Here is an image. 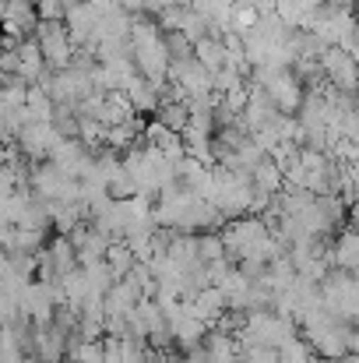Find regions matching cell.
<instances>
[{
  "label": "cell",
  "mask_w": 359,
  "mask_h": 363,
  "mask_svg": "<svg viewBox=\"0 0 359 363\" xmlns=\"http://www.w3.org/2000/svg\"><path fill=\"white\" fill-rule=\"evenodd\" d=\"M169 85H180L187 92V99L190 96H208V92H215V74L198 60H173Z\"/></svg>",
  "instance_id": "obj_7"
},
{
  "label": "cell",
  "mask_w": 359,
  "mask_h": 363,
  "mask_svg": "<svg viewBox=\"0 0 359 363\" xmlns=\"http://www.w3.org/2000/svg\"><path fill=\"white\" fill-rule=\"evenodd\" d=\"M35 39H39V46H42V57H46V67H50V71H67V67L74 64L78 46H74L67 25H60V21H42L39 32H35Z\"/></svg>",
  "instance_id": "obj_3"
},
{
  "label": "cell",
  "mask_w": 359,
  "mask_h": 363,
  "mask_svg": "<svg viewBox=\"0 0 359 363\" xmlns=\"http://www.w3.org/2000/svg\"><path fill=\"white\" fill-rule=\"evenodd\" d=\"M159 121L166 123L169 130L183 134V130H187V123H190V106H187V103H173V99H162Z\"/></svg>",
  "instance_id": "obj_23"
},
{
  "label": "cell",
  "mask_w": 359,
  "mask_h": 363,
  "mask_svg": "<svg viewBox=\"0 0 359 363\" xmlns=\"http://www.w3.org/2000/svg\"><path fill=\"white\" fill-rule=\"evenodd\" d=\"M331 264H335L338 272L359 275V233L356 230H346L338 240L331 243Z\"/></svg>",
  "instance_id": "obj_18"
},
{
  "label": "cell",
  "mask_w": 359,
  "mask_h": 363,
  "mask_svg": "<svg viewBox=\"0 0 359 363\" xmlns=\"http://www.w3.org/2000/svg\"><path fill=\"white\" fill-rule=\"evenodd\" d=\"M257 25H261V14H257V7H250V4H239V0H237L233 32H237V35H246V32H253Z\"/></svg>",
  "instance_id": "obj_26"
},
{
  "label": "cell",
  "mask_w": 359,
  "mask_h": 363,
  "mask_svg": "<svg viewBox=\"0 0 359 363\" xmlns=\"http://www.w3.org/2000/svg\"><path fill=\"white\" fill-rule=\"evenodd\" d=\"M353 4H359V0H331V7H346V11H349Z\"/></svg>",
  "instance_id": "obj_31"
},
{
  "label": "cell",
  "mask_w": 359,
  "mask_h": 363,
  "mask_svg": "<svg viewBox=\"0 0 359 363\" xmlns=\"http://www.w3.org/2000/svg\"><path fill=\"white\" fill-rule=\"evenodd\" d=\"M226 257H233V254H229V247L222 240V233H201V261L205 264H219Z\"/></svg>",
  "instance_id": "obj_25"
},
{
  "label": "cell",
  "mask_w": 359,
  "mask_h": 363,
  "mask_svg": "<svg viewBox=\"0 0 359 363\" xmlns=\"http://www.w3.org/2000/svg\"><path fill=\"white\" fill-rule=\"evenodd\" d=\"M60 141H64V134L57 130V123H42V121H28L21 127V134H18V152L25 155V162L32 159V162H46V159H53V152L60 148Z\"/></svg>",
  "instance_id": "obj_4"
},
{
  "label": "cell",
  "mask_w": 359,
  "mask_h": 363,
  "mask_svg": "<svg viewBox=\"0 0 359 363\" xmlns=\"http://www.w3.org/2000/svg\"><path fill=\"white\" fill-rule=\"evenodd\" d=\"M300 321L289 318V314H278V311H250L246 314V325L239 332V346H268V350H282L289 346L292 339H300Z\"/></svg>",
  "instance_id": "obj_1"
},
{
  "label": "cell",
  "mask_w": 359,
  "mask_h": 363,
  "mask_svg": "<svg viewBox=\"0 0 359 363\" xmlns=\"http://www.w3.org/2000/svg\"><path fill=\"white\" fill-rule=\"evenodd\" d=\"M317 363H359V357H353V353H349V357H342V360H317Z\"/></svg>",
  "instance_id": "obj_30"
},
{
  "label": "cell",
  "mask_w": 359,
  "mask_h": 363,
  "mask_svg": "<svg viewBox=\"0 0 359 363\" xmlns=\"http://www.w3.org/2000/svg\"><path fill=\"white\" fill-rule=\"evenodd\" d=\"M253 187L257 191H264V194H271V198H278L282 191H285V169L278 166V162H271V159H264L257 169H253Z\"/></svg>",
  "instance_id": "obj_20"
},
{
  "label": "cell",
  "mask_w": 359,
  "mask_h": 363,
  "mask_svg": "<svg viewBox=\"0 0 359 363\" xmlns=\"http://www.w3.org/2000/svg\"><path fill=\"white\" fill-rule=\"evenodd\" d=\"M239 85H246V78L239 74L237 67H229V64H226V67L215 74V92H219V96H229V92H237Z\"/></svg>",
  "instance_id": "obj_28"
},
{
  "label": "cell",
  "mask_w": 359,
  "mask_h": 363,
  "mask_svg": "<svg viewBox=\"0 0 359 363\" xmlns=\"http://www.w3.org/2000/svg\"><path fill=\"white\" fill-rule=\"evenodd\" d=\"M166 46H169V57L173 60H194V43L183 32H169L166 35Z\"/></svg>",
  "instance_id": "obj_27"
},
{
  "label": "cell",
  "mask_w": 359,
  "mask_h": 363,
  "mask_svg": "<svg viewBox=\"0 0 359 363\" xmlns=\"http://www.w3.org/2000/svg\"><path fill=\"white\" fill-rule=\"evenodd\" d=\"M169 328H173V342H176L183 353H194V350H201V346H205V339L212 335V332H208V325L187 311V303H183V311H180V314L169 321Z\"/></svg>",
  "instance_id": "obj_9"
},
{
  "label": "cell",
  "mask_w": 359,
  "mask_h": 363,
  "mask_svg": "<svg viewBox=\"0 0 359 363\" xmlns=\"http://www.w3.org/2000/svg\"><path fill=\"white\" fill-rule=\"evenodd\" d=\"M187 311H190L194 318H201L208 328H215V325L222 321V314L229 311V300H226V293H222L219 286H208V289H201V293L187 303Z\"/></svg>",
  "instance_id": "obj_10"
},
{
  "label": "cell",
  "mask_w": 359,
  "mask_h": 363,
  "mask_svg": "<svg viewBox=\"0 0 359 363\" xmlns=\"http://www.w3.org/2000/svg\"><path fill=\"white\" fill-rule=\"evenodd\" d=\"M60 282H64V293H67V307H74L78 314H85V307H89L92 300H106L103 293H96V286L89 282V272H85V268L67 272Z\"/></svg>",
  "instance_id": "obj_11"
},
{
  "label": "cell",
  "mask_w": 359,
  "mask_h": 363,
  "mask_svg": "<svg viewBox=\"0 0 359 363\" xmlns=\"http://www.w3.org/2000/svg\"><path fill=\"white\" fill-rule=\"evenodd\" d=\"M356 25L359 18L353 11H346V7H321V14L314 18V25L307 28L324 50L328 46H349V39L356 35Z\"/></svg>",
  "instance_id": "obj_2"
},
{
  "label": "cell",
  "mask_w": 359,
  "mask_h": 363,
  "mask_svg": "<svg viewBox=\"0 0 359 363\" xmlns=\"http://www.w3.org/2000/svg\"><path fill=\"white\" fill-rule=\"evenodd\" d=\"M46 254H50V264L57 268L60 279H64L67 272L81 268V261H78V247L71 243V237H53V240L46 243Z\"/></svg>",
  "instance_id": "obj_19"
},
{
  "label": "cell",
  "mask_w": 359,
  "mask_h": 363,
  "mask_svg": "<svg viewBox=\"0 0 359 363\" xmlns=\"http://www.w3.org/2000/svg\"><path fill=\"white\" fill-rule=\"evenodd\" d=\"M127 99H130V106H134V113H137V117L162 110V89H159V85H152L148 78H137V82H130V89H127Z\"/></svg>",
  "instance_id": "obj_17"
},
{
  "label": "cell",
  "mask_w": 359,
  "mask_h": 363,
  "mask_svg": "<svg viewBox=\"0 0 359 363\" xmlns=\"http://www.w3.org/2000/svg\"><path fill=\"white\" fill-rule=\"evenodd\" d=\"M67 360L71 363H106V342H85V339L71 335Z\"/></svg>",
  "instance_id": "obj_21"
},
{
  "label": "cell",
  "mask_w": 359,
  "mask_h": 363,
  "mask_svg": "<svg viewBox=\"0 0 359 363\" xmlns=\"http://www.w3.org/2000/svg\"><path fill=\"white\" fill-rule=\"evenodd\" d=\"M144 145H152V148H159L162 155H169L173 162H180L183 155H187V145H183V134H176V130H169L162 121H152L144 127Z\"/></svg>",
  "instance_id": "obj_13"
},
{
  "label": "cell",
  "mask_w": 359,
  "mask_h": 363,
  "mask_svg": "<svg viewBox=\"0 0 359 363\" xmlns=\"http://www.w3.org/2000/svg\"><path fill=\"white\" fill-rule=\"evenodd\" d=\"M324 0H278V18L292 28V32H307L314 25V18L321 14Z\"/></svg>",
  "instance_id": "obj_12"
},
{
  "label": "cell",
  "mask_w": 359,
  "mask_h": 363,
  "mask_svg": "<svg viewBox=\"0 0 359 363\" xmlns=\"http://www.w3.org/2000/svg\"><path fill=\"white\" fill-rule=\"evenodd\" d=\"M46 71H50V67H46V57H42L39 39H25V43L18 46V78L28 82V85H39Z\"/></svg>",
  "instance_id": "obj_14"
},
{
  "label": "cell",
  "mask_w": 359,
  "mask_h": 363,
  "mask_svg": "<svg viewBox=\"0 0 359 363\" xmlns=\"http://www.w3.org/2000/svg\"><path fill=\"white\" fill-rule=\"evenodd\" d=\"M321 67H324V82L346 96H356L359 92V60L342 50V46H328L321 53Z\"/></svg>",
  "instance_id": "obj_5"
},
{
  "label": "cell",
  "mask_w": 359,
  "mask_h": 363,
  "mask_svg": "<svg viewBox=\"0 0 359 363\" xmlns=\"http://www.w3.org/2000/svg\"><path fill=\"white\" fill-rule=\"evenodd\" d=\"M278 363H317V353H314V346L300 335V339H292L289 346L278 350Z\"/></svg>",
  "instance_id": "obj_24"
},
{
  "label": "cell",
  "mask_w": 359,
  "mask_h": 363,
  "mask_svg": "<svg viewBox=\"0 0 359 363\" xmlns=\"http://www.w3.org/2000/svg\"><path fill=\"white\" fill-rule=\"evenodd\" d=\"M39 25H42V18H39L32 0H4V28H7V35H14V39L35 35Z\"/></svg>",
  "instance_id": "obj_8"
},
{
  "label": "cell",
  "mask_w": 359,
  "mask_h": 363,
  "mask_svg": "<svg viewBox=\"0 0 359 363\" xmlns=\"http://www.w3.org/2000/svg\"><path fill=\"white\" fill-rule=\"evenodd\" d=\"M106 264L113 268V275H117V282H120V279H127V275L137 268V254H134L123 240H117L110 247V254H106Z\"/></svg>",
  "instance_id": "obj_22"
},
{
  "label": "cell",
  "mask_w": 359,
  "mask_h": 363,
  "mask_svg": "<svg viewBox=\"0 0 359 363\" xmlns=\"http://www.w3.org/2000/svg\"><path fill=\"white\" fill-rule=\"evenodd\" d=\"M264 92H268L271 106H275L278 113H285V117H296V113L303 110V103H307V85L296 78V71H278V74L264 85Z\"/></svg>",
  "instance_id": "obj_6"
},
{
  "label": "cell",
  "mask_w": 359,
  "mask_h": 363,
  "mask_svg": "<svg viewBox=\"0 0 359 363\" xmlns=\"http://www.w3.org/2000/svg\"><path fill=\"white\" fill-rule=\"evenodd\" d=\"M205 357H208V363H243V346H239L237 335L212 332L205 339Z\"/></svg>",
  "instance_id": "obj_16"
},
{
  "label": "cell",
  "mask_w": 359,
  "mask_h": 363,
  "mask_svg": "<svg viewBox=\"0 0 359 363\" xmlns=\"http://www.w3.org/2000/svg\"><path fill=\"white\" fill-rule=\"evenodd\" d=\"M194 60L205 64L212 74H219L226 64H229V46L222 35H205L201 43H194Z\"/></svg>",
  "instance_id": "obj_15"
},
{
  "label": "cell",
  "mask_w": 359,
  "mask_h": 363,
  "mask_svg": "<svg viewBox=\"0 0 359 363\" xmlns=\"http://www.w3.org/2000/svg\"><path fill=\"white\" fill-rule=\"evenodd\" d=\"M243 363H278V350H268V346H246V350H243Z\"/></svg>",
  "instance_id": "obj_29"
}]
</instances>
